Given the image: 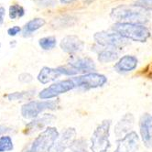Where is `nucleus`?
Segmentation results:
<instances>
[{
  "instance_id": "obj_1",
  "label": "nucleus",
  "mask_w": 152,
  "mask_h": 152,
  "mask_svg": "<svg viewBox=\"0 0 152 152\" xmlns=\"http://www.w3.org/2000/svg\"><path fill=\"white\" fill-rule=\"evenodd\" d=\"M150 13L148 8L137 5H121L112 9L111 18L117 23L142 24L148 21Z\"/></svg>"
},
{
  "instance_id": "obj_2",
  "label": "nucleus",
  "mask_w": 152,
  "mask_h": 152,
  "mask_svg": "<svg viewBox=\"0 0 152 152\" xmlns=\"http://www.w3.org/2000/svg\"><path fill=\"white\" fill-rule=\"evenodd\" d=\"M111 125V120L105 119L96 126L90 139L91 152H107L110 148Z\"/></svg>"
},
{
  "instance_id": "obj_3",
  "label": "nucleus",
  "mask_w": 152,
  "mask_h": 152,
  "mask_svg": "<svg viewBox=\"0 0 152 152\" xmlns=\"http://www.w3.org/2000/svg\"><path fill=\"white\" fill-rule=\"evenodd\" d=\"M113 30L126 39L133 41L145 42L150 37V31L142 24L132 23H115Z\"/></svg>"
},
{
  "instance_id": "obj_4",
  "label": "nucleus",
  "mask_w": 152,
  "mask_h": 152,
  "mask_svg": "<svg viewBox=\"0 0 152 152\" xmlns=\"http://www.w3.org/2000/svg\"><path fill=\"white\" fill-rule=\"evenodd\" d=\"M59 137L56 127L48 126L33 140L25 152H50Z\"/></svg>"
},
{
  "instance_id": "obj_5",
  "label": "nucleus",
  "mask_w": 152,
  "mask_h": 152,
  "mask_svg": "<svg viewBox=\"0 0 152 152\" xmlns=\"http://www.w3.org/2000/svg\"><path fill=\"white\" fill-rule=\"evenodd\" d=\"M59 107V100L30 101L21 107V115L26 119H35L45 110H55Z\"/></svg>"
},
{
  "instance_id": "obj_6",
  "label": "nucleus",
  "mask_w": 152,
  "mask_h": 152,
  "mask_svg": "<svg viewBox=\"0 0 152 152\" xmlns=\"http://www.w3.org/2000/svg\"><path fill=\"white\" fill-rule=\"evenodd\" d=\"M72 79L75 84V87L82 88L83 90L99 88L107 83L106 76L97 72L82 74L80 76H75Z\"/></svg>"
},
{
  "instance_id": "obj_7",
  "label": "nucleus",
  "mask_w": 152,
  "mask_h": 152,
  "mask_svg": "<svg viewBox=\"0 0 152 152\" xmlns=\"http://www.w3.org/2000/svg\"><path fill=\"white\" fill-rule=\"evenodd\" d=\"M75 88V84L72 79L61 80L52 83L51 85L41 90L39 94V97L41 100H48L58 97L62 94H66Z\"/></svg>"
},
{
  "instance_id": "obj_8",
  "label": "nucleus",
  "mask_w": 152,
  "mask_h": 152,
  "mask_svg": "<svg viewBox=\"0 0 152 152\" xmlns=\"http://www.w3.org/2000/svg\"><path fill=\"white\" fill-rule=\"evenodd\" d=\"M94 39L97 45L101 47H108L114 49H122L127 44V39L123 38L116 32L100 31L94 35Z\"/></svg>"
},
{
  "instance_id": "obj_9",
  "label": "nucleus",
  "mask_w": 152,
  "mask_h": 152,
  "mask_svg": "<svg viewBox=\"0 0 152 152\" xmlns=\"http://www.w3.org/2000/svg\"><path fill=\"white\" fill-rule=\"evenodd\" d=\"M139 147V137L135 131H131L125 137L118 138L115 152H137Z\"/></svg>"
},
{
  "instance_id": "obj_10",
  "label": "nucleus",
  "mask_w": 152,
  "mask_h": 152,
  "mask_svg": "<svg viewBox=\"0 0 152 152\" xmlns=\"http://www.w3.org/2000/svg\"><path fill=\"white\" fill-rule=\"evenodd\" d=\"M139 134L143 144L152 148V115L146 113L139 119Z\"/></svg>"
},
{
  "instance_id": "obj_11",
  "label": "nucleus",
  "mask_w": 152,
  "mask_h": 152,
  "mask_svg": "<svg viewBox=\"0 0 152 152\" xmlns=\"http://www.w3.org/2000/svg\"><path fill=\"white\" fill-rule=\"evenodd\" d=\"M76 139V130L73 127L66 128L60 135L58 140L55 142L50 152H64L70 148L73 141Z\"/></svg>"
},
{
  "instance_id": "obj_12",
  "label": "nucleus",
  "mask_w": 152,
  "mask_h": 152,
  "mask_svg": "<svg viewBox=\"0 0 152 152\" xmlns=\"http://www.w3.org/2000/svg\"><path fill=\"white\" fill-rule=\"evenodd\" d=\"M61 49L70 55H73L83 50L84 47V43L77 37L74 35L66 36L61 41Z\"/></svg>"
},
{
  "instance_id": "obj_13",
  "label": "nucleus",
  "mask_w": 152,
  "mask_h": 152,
  "mask_svg": "<svg viewBox=\"0 0 152 152\" xmlns=\"http://www.w3.org/2000/svg\"><path fill=\"white\" fill-rule=\"evenodd\" d=\"M70 66H72L75 71H77L79 73L86 74L94 72L96 70V66L94 61L89 57H83V58H75L72 60L69 63Z\"/></svg>"
},
{
  "instance_id": "obj_14",
  "label": "nucleus",
  "mask_w": 152,
  "mask_h": 152,
  "mask_svg": "<svg viewBox=\"0 0 152 152\" xmlns=\"http://www.w3.org/2000/svg\"><path fill=\"white\" fill-rule=\"evenodd\" d=\"M53 120H55V116L51 114H44L42 115V116H38L37 118L33 119L31 122L27 124L25 133L29 134V133L36 132L38 130H40L48 126L50 124L53 122Z\"/></svg>"
},
{
  "instance_id": "obj_15",
  "label": "nucleus",
  "mask_w": 152,
  "mask_h": 152,
  "mask_svg": "<svg viewBox=\"0 0 152 152\" xmlns=\"http://www.w3.org/2000/svg\"><path fill=\"white\" fill-rule=\"evenodd\" d=\"M134 125V116L132 114L125 115L120 120H119L114 128V132L116 137L121 138L126 134L131 132V129Z\"/></svg>"
},
{
  "instance_id": "obj_16",
  "label": "nucleus",
  "mask_w": 152,
  "mask_h": 152,
  "mask_svg": "<svg viewBox=\"0 0 152 152\" xmlns=\"http://www.w3.org/2000/svg\"><path fill=\"white\" fill-rule=\"evenodd\" d=\"M138 61L133 55H125L118 60L115 65V70L119 73H126L134 71L137 66Z\"/></svg>"
},
{
  "instance_id": "obj_17",
  "label": "nucleus",
  "mask_w": 152,
  "mask_h": 152,
  "mask_svg": "<svg viewBox=\"0 0 152 152\" xmlns=\"http://www.w3.org/2000/svg\"><path fill=\"white\" fill-rule=\"evenodd\" d=\"M61 74L58 71V69L43 67L38 74V81L42 84H47L50 82L58 79Z\"/></svg>"
},
{
  "instance_id": "obj_18",
  "label": "nucleus",
  "mask_w": 152,
  "mask_h": 152,
  "mask_svg": "<svg viewBox=\"0 0 152 152\" xmlns=\"http://www.w3.org/2000/svg\"><path fill=\"white\" fill-rule=\"evenodd\" d=\"M97 55H98V61L102 63H108L115 61L118 59V52L116 49L114 48H108V47H101L96 50Z\"/></svg>"
},
{
  "instance_id": "obj_19",
  "label": "nucleus",
  "mask_w": 152,
  "mask_h": 152,
  "mask_svg": "<svg viewBox=\"0 0 152 152\" xmlns=\"http://www.w3.org/2000/svg\"><path fill=\"white\" fill-rule=\"evenodd\" d=\"M45 20L40 18H36L29 20L28 22L24 26L23 28V35L24 37L29 36L31 33H33L36 30H38L39 28H42L45 25Z\"/></svg>"
},
{
  "instance_id": "obj_20",
  "label": "nucleus",
  "mask_w": 152,
  "mask_h": 152,
  "mask_svg": "<svg viewBox=\"0 0 152 152\" xmlns=\"http://www.w3.org/2000/svg\"><path fill=\"white\" fill-rule=\"evenodd\" d=\"M35 95L34 91H24V92H15L7 95V99L10 101H18V100H28L31 99L32 96Z\"/></svg>"
},
{
  "instance_id": "obj_21",
  "label": "nucleus",
  "mask_w": 152,
  "mask_h": 152,
  "mask_svg": "<svg viewBox=\"0 0 152 152\" xmlns=\"http://www.w3.org/2000/svg\"><path fill=\"white\" fill-rule=\"evenodd\" d=\"M56 44H57L56 38L53 36L42 38L39 40V45L44 50H50L54 49L56 47Z\"/></svg>"
},
{
  "instance_id": "obj_22",
  "label": "nucleus",
  "mask_w": 152,
  "mask_h": 152,
  "mask_svg": "<svg viewBox=\"0 0 152 152\" xmlns=\"http://www.w3.org/2000/svg\"><path fill=\"white\" fill-rule=\"evenodd\" d=\"M88 144L84 138H76L70 149L72 152H88Z\"/></svg>"
},
{
  "instance_id": "obj_23",
  "label": "nucleus",
  "mask_w": 152,
  "mask_h": 152,
  "mask_svg": "<svg viewBox=\"0 0 152 152\" xmlns=\"http://www.w3.org/2000/svg\"><path fill=\"white\" fill-rule=\"evenodd\" d=\"M14 148L12 138L9 136L0 137V152L11 151Z\"/></svg>"
},
{
  "instance_id": "obj_24",
  "label": "nucleus",
  "mask_w": 152,
  "mask_h": 152,
  "mask_svg": "<svg viewBox=\"0 0 152 152\" xmlns=\"http://www.w3.org/2000/svg\"><path fill=\"white\" fill-rule=\"evenodd\" d=\"M24 14H25V10L21 6L18 4H14L9 7L10 19H15L16 18H21L24 16Z\"/></svg>"
},
{
  "instance_id": "obj_25",
  "label": "nucleus",
  "mask_w": 152,
  "mask_h": 152,
  "mask_svg": "<svg viewBox=\"0 0 152 152\" xmlns=\"http://www.w3.org/2000/svg\"><path fill=\"white\" fill-rule=\"evenodd\" d=\"M55 21L59 22L57 24V28H67L74 24V19H72V18L70 16H63L60 18L55 19Z\"/></svg>"
},
{
  "instance_id": "obj_26",
  "label": "nucleus",
  "mask_w": 152,
  "mask_h": 152,
  "mask_svg": "<svg viewBox=\"0 0 152 152\" xmlns=\"http://www.w3.org/2000/svg\"><path fill=\"white\" fill-rule=\"evenodd\" d=\"M57 69L61 75L63 74V75H66V76H74V75H77L79 73L77 71H75L72 66H70L69 64L59 66Z\"/></svg>"
},
{
  "instance_id": "obj_27",
  "label": "nucleus",
  "mask_w": 152,
  "mask_h": 152,
  "mask_svg": "<svg viewBox=\"0 0 152 152\" xmlns=\"http://www.w3.org/2000/svg\"><path fill=\"white\" fill-rule=\"evenodd\" d=\"M136 5L148 9V7H152V0H137Z\"/></svg>"
},
{
  "instance_id": "obj_28",
  "label": "nucleus",
  "mask_w": 152,
  "mask_h": 152,
  "mask_svg": "<svg viewBox=\"0 0 152 152\" xmlns=\"http://www.w3.org/2000/svg\"><path fill=\"white\" fill-rule=\"evenodd\" d=\"M18 79H19L20 82L28 83H30L32 80H33V77H32V75H31V74L26 73V72H25V73H21V74L19 75Z\"/></svg>"
},
{
  "instance_id": "obj_29",
  "label": "nucleus",
  "mask_w": 152,
  "mask_h": 152,
  "mask_svg": "<svg viewBox=\"0 0 152 152\" xmlns=\"http://www.w3.org/2000/svg\"><path fill=\"white\" fill-rule=\"evenodd\" d=\"M20 31H21V28L18 26H14V27L7 29V34L9 36H16L17 34L19 33Z\"/></svg>"
},
{
  "instance_id": "obj_30",
  "label": "nucleus",
  "mask_w": 152,
  "mask_h": 152,
  "mask_svg": "<svg viewBox=\"0 0 152 152\" xmlns=\"http://www.w3.org/2000/svg\"><path fill=\"white\" fill-rule=\"evenodd\" d=\"M11 131V128L7 126H4V125H0V137L3 136L4 134L6 133H8Z\"/></svg>"
},
{
  "instance_id": "obj_31",
  "label": "nucleus",
  "mask_w": 152,
  "mask_h": 152,
  "mask_svg": "<svg viewBox=\"0 0 152 152\" xmlns=\"http://www.w3.org/2000/svg\"><path fill=\"white\" fill-rule=\"evenodd\" d=\"M6 14V9L3 7H0V24L4 22V17Z\"/></svg>"
},
{
  "instance_id": "obj_32",
  "label": "nucleus",
  "mask_w": 152,
  "mask_h": 152,
  "mask_svg": "<svg viewBox=\"0 0 152 152\" xmlns=\"http://www.w3.org/2000/svg\"><path fill=\"white\" fill-rule=\"evenodd\" d=\"M74 1H76V0H61V2L62 4H70V3H72Z\"/></svg>"
},
{
  "instance_id": "obj_33",
  "label": "nucleus",
  "mask_w": 152,
  "mask_h": 152,
  "mask_svg": "<svg viewBox=\"0 0 152 152\" xmlns=\"http://www.w3.org/2000/svg\"><path fill=\"white\" fill-rule=\"evenodd\" d=\"M93 1H94V0H83V2H84V3H86V4H88V5H89V4H91Z\"/></svg>"
},
{
  "instance_id": "obj_34",
  "label": "nucleus",
  "mask_w": 152,
  "mask_h": 152,
  "mask_svg": "<svg viewBox=\"0 0 152 152\" xmlns=\"http://www.w3.org/2000/svg\"><path fill=\"white\" fill-rule=\"evenodd\" d=\"M0 48H1V43H0Z\"/></svg>"
}]
</instances>
